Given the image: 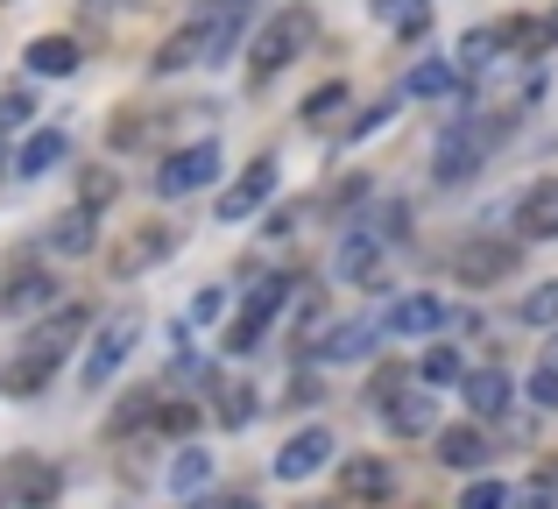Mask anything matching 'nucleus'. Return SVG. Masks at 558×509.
I'll return each mask as SVG.
<instances>
[{
	"mask_svg": "<svg viewBox=\"0 0 558 509\" xmlns=\"http://www.w3.org/2000/svg\"><path fill=\"white\" fill-rule=\"evenodd\" d=\"M85 326H93V312H85V304H64V312L36 318V326H28V340L14 347L8 368H0V389H8V397H43V389H50V375L64 368V354L78 347Z\"/></svg>",
	"mask_w": 558,
	"mask_h": 509,
	"instance_id": "1",
	"label": "nucleus"
},
{
	"mask_svg": "<svg viewBox=\"0 0 558 509\" xmlns=\"http://www.w3.org/2000/svg\"><path fill=\"white\" fill-rule=\"evenodd\" d=\"M312 36H318L312 8H283V14H269V22H262V36H255V50H247V78L269 85L283 64H298V57L312 50Z\"/></svg>",
	"mask_w": 558,
	"mask_h": 509,
	"instance_id": "2",
	"label": "nucleus"
},
{
	"mask_svg": "<svg viewBox=\"0 0 558 509\" xmlns=\"http://www.w3.org/2000/svg\"><path fill=\"white\" fill-rule=\"evenodd\" d=\"M247 14H255V0H205V8L191 14V28H198V64H233V43L247 36Z\"/></svg>",
	"mask_w": 558,
	"mask_h": 509,
	"instance_id": "3",
	"label": "nucleus"
},
{
	"mask_svg": "<svg viewBox=\"0 0 558 509\" xmlns=\"http://www.w3.org/2000/svg\"><path fill=\"white\" fill-rule=\"evenodd\" d=\"M495 135H502V121H460V128H446L438 135V184H460V178H474L481 170V156L495 149Z\"/></svg>",
	"mask_w": 558,
	"mask_h": 509,
	"instance_id": "4",
	"label": "nucleus"
},
{
	"mask_svg": "<svg viewBox=\"0 0 558 509\" xmlns=\"http://www.w3.org/2000/svg\"><path fill=\"white\" fill-rule=\"evenodd\" d=\"M290 298H298V290H290V276H262V283L247 290L241 318L227 326V347H233V354H247V347H262V332H269V318H276V312H290Z\"/></svg>",
	"mask_w": 558,
	"mask_h": 509,
	"instance_id": "5",
	"label": "nucleus"
},
{
	"mask_svg": "<svg viewBox=\"0 0 558 509\" xmlns=\"http://www.w3.org/2000/svg\"><path fill=\"white\" fill-rule=\"evenodd\" d=\"M135 332H142L135 312H113L107 326L93 332V354H85V389H107L113 375H121V361L135 354Z\"/></svg>",
	"mask_w": 558,
	"mask_h": 509,
	"instance_id": "6",
	"label": "nucleus"
},
{
	"mask_svg": "<svg viewBox=\"0 0 558 509\" xmlns=\"http://www.w3.org/2000/svg\"><path fill=\"white\" fill-rule=\"evenodd\" d=\"M163 255H178V227L149 220V227H128V234H121V249L107 255V269H113V283H128V276L156 269V262H163Z\"/></svg>",
	"mask_w": 558,
	"mask_h": 509,
	"instance_id": "7",
	"label": "nucleus"
},
{
	"mask_svg": "<svg viewBox=\"0 0 558 509\" xmlns=\"http://www.w3.org/2000/svg\"><path fill=\"white\" fill-rule=\"evenodd\" d=\"M0 496H8V509H50L57 496H64V474H57L43 453H22L8 468V482H0Z\"/></svg>",
	"mask_w": 558,
	"mask_h": 509,
	"instance_id": "8",
	"label": "nucleus"
},
{
	"mask_svg": "<svg viewBox=\"0 0 558 509\" xmlns=\"http://www.w3.org/2000/svg\"><path fill=\"white\" fill-rule=\"evenodd\" d=\"M452 276L474 283V290L509 283V276H517V241H460V249H452Z\"/></svg>",
	"mask_w": 558,
	"mask_h": 509,
	"instance_id": "9",
	"label": "nucleus"
},
{
	"mask_svg": "<svg viewBox=\"0 0 558 509\" xmlns=\"http://www.w3.org/2000/svg\"><path fill=\"white\" fill-rule=\"evenodd\" d=\"M213 178H219V149H213V142H191V149L163 156V170H156V192H163V198H191V192H205Z\"/></svg>",
	"mask_w": 558,
	"mask_h": 509,
	"instance_id": "10",
	"label": "nucleus"
},
{
	"mask_svg": "<svg viewBox=\"0 0 558 509\" xmlns=\"http://www.w3.org/2000/svg\"><path fill=\"white\" fill-rule=\"evenodd\" d=\"M269 192H276V163H269V156H255V163L219 192V220L233 227V220H247V213H262V206H269Z\"/></svg>",
	"mask_w": 558,
	"mask_h": 509,
	"instance_id": "11",
	"label": "nucleus"
},
{
	"mask_svg": "<svg viewBox=\"0 0 558 509\" xmlns=\"http://www.w3.org/2000/svg\"><path fill=\"white\" fill-rule=\"evenodd\" d=\"M326 460H332V432H326V425H304L298 439L276 453V474H283V482H312Z\"/></svg>",
	"mask_w": 558,
	"mask_h": 509,
	"instance_id": "12",
	"label": "nucleus"
},
{
	"mask_svg": "<svg viewBox=\"0 0 558 509\" xmlns=\"http://www.w3.org/2000/svg\"><path fill=\"white\" fill-rule=\"evenodd\" d=\"M340 276L381 290V227H354V234L340 241Z\"/></svg>",
	"mask_w": 558,
	"mask_h": 509,
	"instance_id": "13",
	"label": "nucleus"
},
{
	"mask_svg": "<svg viewBox=\"0 0 558 509\" xmlns=\"http://www.w3.org/2000/svg\"><path fill=\"white\" fill-rule=\"evenodd\" d=\"M340 488H347L354 502H389V496H396V468H389V460H375V453H354V460L340 468Z\"/></svg>",
	"mask_w": 558,
	"mask_h": 509,
	"instance_id": "14",
	"label": "nucleus"
},
{
	"mask_svg": "<svg viewBox=\"0 0 558 509\" xmlns=\"http://www.w3.org/2000/svg\"><path fill=\"white\" fill-rule=\"evenodd\" d=\"M517 227L531 241H558V178H537L531 192L517 198Z\"/></svg>",
	"mask_w": 558,
	"mask_h": 509,
	"instance_id": "15",
	"label": "nucleus"
},
{
	"mask_svg": "<svg viewBox=\"0 0 558 509\" xmlns=\"http://www.w3.org/2000/svg\"><path fill=\"white\" fill-rule=\"evenodd\" d=\"M438 460H446L452 474H474V468H488V439H481L474 425H446L438 432Z\"/></svg>",
	"mask_w": 558,
	"mask_h": 509,
	"instance_id": "16",
	"label": "nucleus"
},
{
	"mask_svg": "<svg viewBox=\"0 0 558 509\" xmlns=\"http://www.w3.org/2000/svg\"><path fill=\"white\" fill-rule=\"evenodd\" d=\"M466 411H474V417H502L509 411V403H517V389H509V375L502 368H481V375H466Z\"/></svg>",
	"mask_w": 558,
	"mask_h": 509,
	"instance_id": "17",
	"label": "nucleus"
},
{
	"mask_svg": "<svg viewBox=\"0 0 558 509\" xmlns=\"http://www.w3.org/2000/svg\"><path fill=\"white\" fill-rule=\"evenodd\" d=\"M446 304L438 298H403V304H389V332H403V340H417V332H438L446 326Z\"/></svg>",
	"mask_w": 558,
	"mask_h": 509,
	"instance_id": "18",
	"label": "nucleus"
},
{
	"mask_svg": "<svg viewBox=\"0 0 558 509\" xmlns=\"http://www.w3.org/2000/svg\"><path fill=\"white\" fill-rule=\"evenodd\" d=\"M452 85H460V64H452V57H424V64L403 78V99H446Z\"/></svg>",
	"mask_w": 558,
	"mask_h": 509,
	"instance_id": "19",
	"label": "nucleus"
},
{
	"mask_svg": "<svg viewBox=\"0 0 558 509\" xmlns=\"http://www.w3.org/2000/svg\"><path fill=\"white\" fill-rule=\"evenodd\" d=\"M28 71H43V78H71V71H78V43H71V36H36V43H28Z\"/></svg>",
	"mask_w": 558,
	"mask_h": 509,
	"instance_id": "20",
	"label": "nucleus"
},
{
	"mask_svg": "<svg viewBox=\"0 0 558 509\" xmlns=\"http://www.w3.org/2000/svg\"><path fill=\"white\" fill-rule=\"evenodd\" d=\"M50 163H64V135H57V128H36V135L22 142V156H14V170H22V178H43Z\"/></svg>",
	"mask_w": 558,
	"mask_h": 509,
	"instance_id": "21",
	"label": "nucleus"
},
{
	"mask_svg": "<svg viewBox=\"0 0 558 509\" xmlns=\"http://www.w3.org/2000/svg\"><path fill=\"white\" fill-rule=\"evenodd\" d=\"M558 43V22H502V50L509 57H545Z\"/></svg>",
	"mask_w": 558,
	"mask_h": 509,
	"instance_id": "22",
	"label": "nucleus"
},
{
	"mask_svg": "<svg viewBox=\"0 0 558 509\" xmlns=\"http://www.w3.org/2000/svg\"><path fill=\"white\" fill-rule=\"evenodd\" d=\"M0 298H8V312H36V304L57 298V276H50V269H22L8 290H0Z\"/></svg>",
	"mask_w": 558,
	"mask_h": 509,
	"instance_id": "23",
	"label": "nucleus"
},
{
	"mask_svg": "<svg viewBox=\"0 0 558 509\" xmlns=\"http://www.w3.org/2000/svg\"><path fill=\"white\" fill-rule=\"evenodd\" d=\"M375 14L396 36H424V28H432V0H375Z\"/></svg>",
	"mask_w": 558,
	"mask_h": 509,
	"instance_id": "24",
	"label": "nucleus"
},
{
	"mask_svg": "<svg viewBox=\"0 0 558 509\" xmlns=\"http://www.w3.org/2000/svg\"><path fill=\"white\" fill-rule=\"evenodd\" d=\"M121 198V170H107V163H93V170H78V206L85 213H99V206H113Z\"/></svg>",
	"mask_w": 558,
	"mask_h": 509,
	"instance_id": "25",
	"label": "nucleus"
},
{
	"mask_svg": "<svg viewBox=\"0 0 558 509\" xmlns=\"http://www.w3.org/2000/svg\"><path fill=\"white\" fill-rule=\"evenodd\" d=\"M495 50H502V28H474V36L460 43V57H452V64H460V78L488 71V64H495Z\"/></svg>",
	"mask_w": 558,
	"mask_h": 509,
	"instance_id": "26",
	"label": "nucleus"
},
{
	"mask_svg": "<svg viewBox=\"0 0 558 509\" xmlns=\"http://www.w3.org/2000/svg\"><path fill=\"white\" fill-rule=\"evenodd\" d=\"M50 249H57V255H85V249H93V213H85V206L64 213V220L50 227Z\"/></svg>",
	"mask_w": 558,
	"mask_h": 509,
	"instance_id": "27",
	"label": "nucleus"
},
{
	"mask_svg": "<svg viewBox=\"0 0 558 509\" xmlns=\"http://www.w3.org/2000/svg\"><path fill=\"white\" fill-rule=\"evenodd\" d=\"M389 425L403 432V439H417V432H432V425H438L432 397H403V403H389Z\"/></svg>",
	"mask_w": 558,
	"mask_h": 509,
	"instance_id": "28",
	"label": "nucleus"
},
{
	"mask_svg": "<svg viewBox=\"0 0 558 509\" xmlns=\"http://www.w3.org/2000/svg\"><path fill=\"white\" fill-rule=\"evenodd\" d=\"M347 107H354V99H347V85H318V93L304 99V121H312V128H332Z\"/></svg>",
	"mask_w": 558,
	"mask_h": 509,
	"instance_id": "29",
	"label": "nucleus"
},
{
	"mask_svg": "<svg viewBox=\"0 0 558 509\" xmlns=\"http://www.w3.org/2000/svg\"><path fill=\"white\" fill-rule=\"evenodd\" d=\"M318 361H361L368 354V326H347V332H326V340L312 347Z\"/></svg>",
	"mask_w": 558,
	"mask_h": 509,
	"instance_id": "30",
	"label": "nucleus"
},
{
	"mask_svg": "<svg viewBox=\"0 0 558 509\" xmlns=\"http://www.w3.org/2000/svg\"><path fill=\"white\" fill-rule=\"evenodd\" d=\"M156 411H163V397H156V389H135V397L113 411V432H142V425H156Z\"/></svg>",
	"mask_w": 558,
	"mask_h": 509,
	"instance_id": "31",
	"label": "nucleus"
},
{
	"mask_svg": "<svg viewBox=\"0 0 558 509\" xmlns=\"http://www.w3.org/2000/svg\"><path fill=\"white\" fill-rule=\"evenodd\" d=\"M149 64H156V71H184V64H198V28H191V22H184V28H178V36H170V43H163V50H156V57H149Z\"/></svg>",
	"mask_w": 558,
	"mask_h": 509,
	"instance_id": "32",
	"label": "nucleus"
},
{
	"mask_svg": "<svg viewBox=\"0 0 558 509\" xmlns=\"http://www.w3.org/2000/svg\"><path fill=\"white\" fill-rule=\"evenodd\" d=\"M424 383H438V389L466 383V361H460V347H432V354H424Z\"/></svg>",
	"mask_w": 558,
	"mask_h": 509,
	"instance_id": "33",
	"label": "nucleus"
},
{
	"mask_svg": "<svg viewBox=\"0 0 558 509\" xmlns=\"http://www.w3.org/2000/svg\"><path fill=\"white\" fill-rule=\"evenodd\" d=\"M205 474H213V453H198V446L170 460V488H205Z\"/></svg>",
	"mask_w": 558,
	"mask_h": 509,
	"instance_id": "34",
	"label": "nucleus"
},
{
	"mask_svg": "<svg viewBox=\"0 0 558 509\" xmlns=\"http://www.w3.org/2000/svg\"><path fill=\"white\" fill-rule=\"evenodd\" d=\"M517 318H523V326H558V283H537L531 298L517 304Z\"/></svg>",
	"mask_w": 558,
	"mask_h": 509,
	"instance_id": "35",
	"label": "nucleus"
},
{
	"mask_svg": "<svg viewBox=\"0 0 558 509\" xmlns=\"http://www.w3.org/2000/svg\"><path fill=\"white\" fill-rule=\"evenodd\" d=\"M509 502H517V496H509L502 482H474V488L460 496V509H509Z\"/></svg>",
	"mask_w": 558,
	"mask_h": 509,
	"instance_id": "36",
	"label": "nucleus"
},
{
	"mask_svg": "<svg viewBox=\"0 0 558 509\" xmlns=\"http://www.w3.org/2000/svg\"><path fill=\"white\" fill-rule=\"evenodd\" d=\"M219 417H227V425H247V417H255V389H219Z\"/></svg>",
	"mask_w": 558,
	"mask_h": 509,
	"instance_id": "37",
	"label": "nucleus"
},
{
	"mask_svg": "<svg viewBox=\"0 0 558 509\" xmlns=\"http://www.w3.org/2000/svg\"><path fill=\"white\" fill-rule=\"evenodd\" d=\"M156 425H163L170 439H184V432H198V411H191V403H163V411H156Z\"/></svg>",
	"mask_w": 558,
	"mask_h": 509,
	"instance_id": "38",
	"label": "nucleus"
},
{
	"mask_svg": "<svg viewBox=\"0 0 558 509\" xmlns=\"http://www.w3.org/2000/svg\"><path fill=\"white\" fill-rule=\"evenodd\" d=\"M28 93H0V128H28Z\"/></svg>",
	"mask_w": 558,
	"mask_h": 509,
	"instance_id": "39",
	"label": "nucleus"
},
{
	"mask_svg": "<svg viewBox=\"0 0 558 509\" xmlns=\"http://www.w3.org/2000/svg\"><path fill=\"white\" fill-rule=\"evenodd\" d=\"M531 397L545 403V411H558V368H537L531 375Z\"/></svg>",
	"mask_w": 558,
	"mask_h": 509,
	"instance_id": "40",
	"label": "nucleus"
},
{
	"mask_svg": "<svg viewBox=\"0 0 558 509\" xmlns=\"http://www.w3.org/2000/svg\"><path fill=\"white\" fill-rule=\"evenodd\" d=\"M227 312V290H198V298H191V318H219Z\"/></svg>",
	"mask_w": 558,
	"mask_h": 509,
	"instance_id": "41",
	"label": "nucleus"
},
{
	"mask_svg": "<svg viewBox=\"0 0 558 509\" xmlns=\"http://www.w3.org/2000/svg\"><path fill=\"white\" fill-rule=\"evenodd\" d=\"M205 509H262V502H255V496H213Z\"/></svg>",
	"mask_w": 558,
	"mask_h": 509,
	"instance_id": "42",
	"label": "nucleus"
},
{
	"mask_svg": "<svg viewBox=\"0 0 558 509\" xmlns=\"http://www.w3.org/2000/svg\"><path fill=\"white\" fill-rule=\"evenodd\" d=\"M517 509H551V502H545V488H531V496H523Z\"/></svg>",
	"mask_w": 558,
	"mask_h": 509,
	"instance_id": "43",
	"label": "nucleus"
},
{
	"mask_svg": "<svg viewBox=\"0 0 558 509\" xmlns=\"http://www.w3.org/2000/svg\"><path fill=\"white\" fill-rule=\"evenodd\" d=\"M545 368H558V332H551V347H545Z\"/></svg>",
	"mask_w": 558,
	"mask_h": 509,
	"instance_id": "44",
	"label": "nucleus"
},
{
	"mask_svg": "<svg viewBox=\"0 0 558 509\" xmlns=\"http://www.w3.org/2000/svg\"><path fill=\"white\" fill-rule=\"evenodd\" d=\"M551 22H558V14H551Z\"/></svg>",
	"mask_w": 558,
	"mask_h": 509,
	"instance_id": "45",
	"label": "nucleus"
}]
</instances>
